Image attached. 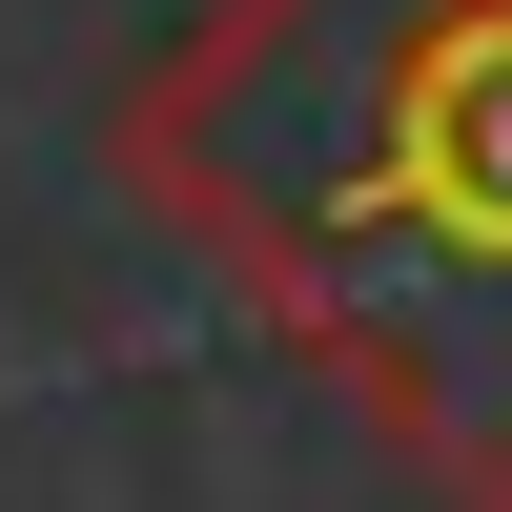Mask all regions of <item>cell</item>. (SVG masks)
<instances>
[{
  "label": "cell",
  "instance_id": "6da1fadb",
  "mask_svg": "<svg viewBox=\"0 0 512 512\" xmlns=\"http://www.w3.org/2000/svg\"><path fill=\"white\" fill-rule=\"evenodd\" d=\"M103 164L390 472L512 512V0H185Z\"/></svg>",
  "mask_w": 512,
  "mask_h": 512
}]
</instances>
